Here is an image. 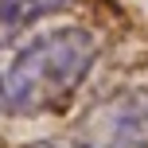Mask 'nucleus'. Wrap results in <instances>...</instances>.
Wrapping results in <instances>:
<instances>
[{
	"mask_svg": "<svg viewBox=\"0 0 148 148\" xmlns=\"http://www.w3.org/2000/svg\"><path fill=\"white\" fill-rule=\"evenodd\" d=\"M97 59V43L86 27H55L27 39L0 74L8 113L39 117L70 101Z\"/></svg>",
	"mask_w": 148,
	"mask_h": 148,
	"instance_id": "f257e3e1",
	"label": "nucleus"
},
{
	"mask_svg": "<svg viewBox=\"0 0 148 148\" xmlns=\"http://www.w3.org/2000/svg\"><path fill=\"white\" fill-rule=\"evenodd\" d=\"M78 136L90 148H148V90H117L86 109Z\"/></svg>",
	"mask_w": 148,
	"mask_h": 148,
	"instance_id": "f03ea898",
	"label": "nucleus"
},
{
	"mask_svg": "<svg viewBox=\"0 0 148 148\" xmlns=\"http://www.w3.org/2000/svg\"><path fill=\"white\" fill-rule=\"evenodd\" d=\"M74 0H0V43H8L12 35H20L27 23L43 20L51 12H62Z\"/></svg>",
	"mask_w": 148,
	"mask_h": 148,
	"instance_id": "7ed1b4c3",
	"label": "nucleus"
},
{
	"mask_svg": "<svg viewBox=\"0 0 148 148\" xmlns=\"http://www.w3.org/2000/svg\"><path fill=\"white\" fill-rule=\"evenodd\" d=\"M27 148H90L82 136H51V140H35Z\"/></svg>",
	"mask_w": 148,
	"mask_h": 148,
	"instance_id": "20e7f679",
	"label": "nucleus"
},
{
	"mask_svg": "<svg viewBox=\"0 0 148 148\" xmlns=\"http://www.w3.org/2000/svg\"><path fill=\"white\" fill-rule=\"evenodd\" d=\"M0 113H8V105H4V90H0Z\"/></svg>",
	"mask_w": 148,
	"mask_h": 148,
	"instance_id": "39448f33",
	"label": "nucleus"
}]
</instances>
